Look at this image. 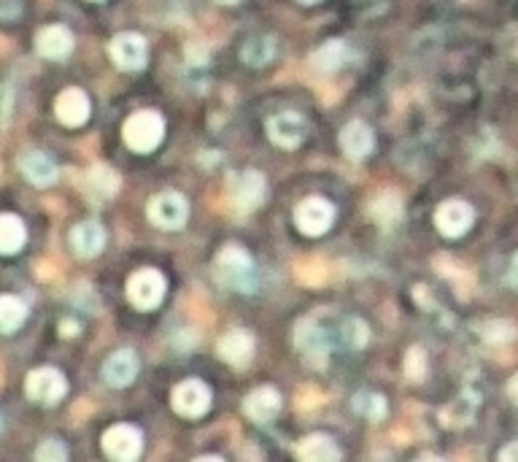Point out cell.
Listing matches in <instances>:
<instances>
[{"label":"cell","instance_id":"8d00e7d4","mask_svg":"<svg viewBox=\"0 0 518 462\" xmlns=\"http://www.w3.org/2000/svg\"><path fill=\"white\" fill-rule=\"evenodd\" d=\"M60 330H63V336H68V338H71V336H76L79 325H76V322H71V320H65V322L60 325Z\"/></svg>","mask_w":518,"mask_h":462},{"label":"cell","instance_id":"1f68e13d","mask_svg":"<svg viewBox=\"0 0 518 462\" xmlns=\"http://www.w3.org/2000/svg\"><path fill=\"white\" fill-rule=\"evenodd\" d=\"M480 336H483L488 344H507V341H513V336H515V325L507 322V320H491V322L480 325Z\"/></svg>","mask_w":518,"mask_h":462},{"label":"cell","instance_id":"603a6c76","mask_svg":"<svg viewBox=\"0 0 518 462\" xmlns=\"http://www.w3.org/2000/svg\"><path fill=\"white\" fill-rule=\"evenodd\" d=\"M294 454L302 459V462H337L343 457V451L337 449V443L329 438V435H308L297 443Z\"/></svg>","mask_w":518,"mask_h":462},{"label":"cell","instance_id":"74e56055","mask_svg":"<svg viewBox=\"0 0 518 462\" xmlns=\"http://www.w3.org/2000/svg\"><path fill=\"white\" fill-rule=\"evenodd\" d=\"M198 459H203V462H222V457H219V454H200Z\"/></svg>","mask_w":518,"mask_h":462},{"label":"cell","instance_id":"e575fe53","mask_svg":"<svg viewBox=\"0 0 518 462\" xmlns=\"http://www.w3.org/2000/svg\"><path fill=\"white\" fill-rule=\"evenodd\" d=\"M187 63H190V65H195V68L206 65V63H208V52H206V47H203V44H190V47H187Z\"/></svg>","mask_w":518,"mask_h":462},{"label":"cell","instance_id":"9c48e42d","mask_svg":"<svg viewBox=\"0 0 518 462\" xmlns=\"http://www.w3.org/2000/svg\"><path fill=\"white\" fill-rule=\"evenodd\" d=\"M472 222H475V211L462 198H448L435 211V227L446 238H462L472 227Z\"/></svg>","mask_w":518,"mask_h":462},{"label":"cell","instance_id":"484cf974","mask_svg":"<svg viewBox=\"0 0 518 462\" xmlns=\"http://www.w3.org/2000/svg\"><path fill=\"white\" fill-rule=\"evenodd\" d=\"M370 217L384 227H395L403 219V198L395 190H386V192L376 195L373 203H370Z\"/></svg>","mask_w":518,"mask_h":462},{"label":"cell","instance_id":"4316f807","mask_svg":"<svg viewBox=\"0 0 518 462\" xmlns=\"http://www.w3.org/2000/svg\"><path fill=\"white\" fill-rule=\"evenodd\" d=\"M28 320V305L17 295H0V333H14Z\"/></svg>","mask_w":518,"mask_h":462},{"label":"cell","instance_id":"ac0fdd59","mask_svg":"<svg viewBox=\"0 0 518 462\" xmlns=\"http://www.w3.org/2000/svg\"><path fill=\"white\" fill-rule=\"evenodd\" d=\"M71 246L76 252V257L81 260H92L103 252L106 246V227L98 219H84L71 230Z\"/></svg>","mask_w":518,"mask_h":462},{"label":"cell","instance_id":"3957f363","mask_svg":"<svg viewBox=\"0 0 518 462\" xmlns=\"http://www.w3.org/2000/svg\"><path fill=\"white\" fill-rule=\"evenodd\" d=\"M122 138L124 143L135 151V154H149L154 151L162 138H165V119L151 111V108H143V111H135L124 127H122Z\"/></svg>","mask_w":518,"mask_h":462},{"label":"cell","instance_id":"6da1fadb","mask_svg":"<svg viewBox=\"0 0 518 462\" xmlns=\"http://www.w3.org/2000/svg\"><path fill=\"white\" fill-rule=\"evenodd\" d=\"M214 276L222 287L233 289V292H254L257 289V265H254V257L238 246V244H227L219 249L217 260H214Z\"/></svg>","mask_w":518,"mask_h":462},{"label":"cell","instance_id":"f35d334b","mask_svg":"<svg viewBox=\"0 0 518 462\" xmlns=\"http://www.w3.org/2000/svg\"><path fill=\"white\" fill-rule=\"evenodd\" d=\"M214 4H219V6H238L241 0H214Z\"/></svg>","mask_w":518,"mask_h":462},{"label":"cell","instance_id":"7a4b0ae2","mask_svg":"<svg viewBox=\"0 0 518 462\" xmlns=\"http://www.w3.org/2000/svg\"><path fill=\"white\" fill-rule=\"evenodd\" d=\"M294 346H297V352H300V357H302V363L308 368L324 371L329 365L332 344H329V333L321 325L318 314H310V317L297 322V328H294Z\"/></svg>","mask_w":518,"mask_h":462},{"label":"cell","instance_id":"ffe728a7","mask_svg":"<svg viewBox=\"0 0 518 462\" xmlns=\"http://www.w3.org/2000/svg\"><path fill=\"white\" fill-rule=\"evenodd\" d=\"M138 368H140V363H138L135 352H130V349L114 352V355L103 363V381H106L108 387L124 389V387H130V384L135 381Z\"/></svg>","mask_w":518,"mask_h":462},{"label":"cell","instance_id":"f546056e","mask_svg":"<svg viewBox=\"0 0 518 462\" xmlns=\"http://www.w3.org/2000/svg\"><path fill=\"white\" fill-rule=\"evenodd\" d=\"M354 411H357L360 416L370 419V422H381V419L386 416V400H384V395H378V392L362 389V392L354 395Z\"/></svg>","mask_w":518,"mask_h":462},{"label":"cell","instance_id":"cb8c5ba5","mask_svg":"<svg viewBox=\"0 0 518 462\" xmlns=\"http://www.w3.org/2000/svg\"><path fill=\"white\" fill-rule=\"evenodd\" d=\"M345 60H349V47L340 38H329L324 41L313 55H310V65L318 71V73H335Z\"/></svg>","mask_w":518,"mask_h":462},{"label":"cell","instance_id":"277c9868","mask_svg":"<svg viewBox=\"0 0 518 462\" xmlns=\"http://www.w3.org/2000/svg\"><path fill=\"white\" fill-rule=\"evenodd\" d=\"M146 214L151 225H157L159 230H182L190 219V203L182 192L165 190L149 201Z\"/></svg>","mask_w":518,"mask_h":462},{"label":"cell","instance_id":"8992f818","mask_svg":"<svg viewBox=\"0 0 518 462\" xmlns=\"http://www.w3.org/2000/svg\"><path fill=\"white\" fill-rule=\"evenodd\" d=\"M265 192H267V184H265V176L259 171L249 168V171H241V174H230L227 195H230V203L238 211H254L257 206H262Z\"/></svg>","mask_w":518,"mask_h":462},{"label":"cell","instance_id":"30bf717a","mask_svg":"<svg viewBox=\"0 0 518 462\" xmlns=\"http://www.w3.org/2000/svg\"><path fill=\"white\" fill-rule=\"evenodd\" d=\"M170 403H173V408H176V414H182L187 419H198L211 408V389L200 379H187L173 389Z\"/></svg>","mask_w":518,"mask_h":462},{"label":"cell","instance_id":"8fae6325","mask_svg":"<svg viewBox=\"0 0 518 462\" xmlns=\"http://www.w3.org/2000/svg\"><path fill=\"white\" fill-rule=\"evenodd\" d=\"M28 398L33 403H44V406H55L65 398L68 392V381L65 376L57 371V368H36L30 376H28Z\"/></svg>","mask_w":518,"mask_h":462},{"label":"cell","instance_id":"60d3db41","mask_svg":"<svg viewBox=\"0 0 518 462\" xmlns=\"http://www.w3.org/2000/svg\"><path fill=\"white\" fill-rule=\"evenodd\" d=\"M0 430H4V416H0Z\"/></svg>","mask_w":518,"mask_h":462},{"label":"cell","instance_id":"2e32d148","mask_svg":"<svg viewBox=\"0 0 518 462\" xmlns=\"http://www.w3.org/2000/svg\"><path fill=\"white\" fill-rule=\"evenodd\" d=\"M254 349H257L254 336L246 333V330H227V333L219 338V344H217L219 357H222L227 365H233V368H246V365L254 360Z\"/></svg>","mask_w":518,"mask_h":462},{"label":"cell","instance_id":"d6986e66","mask_svg":"<svg viewBox=\"0 0 518 462\" xmlns=\"http://www.w3.org/2000/svg\"><path fill=\"white\" fill-rule=\"evenodd\" d=\"M73 33L65 25H49L36 36V52L44 60H65L73 52Z\"/></svg>","mask_w":518,"mask_h":462},{"label":"cell","instance_id":"836d02e7","mask_svg":"<svg viewBox=\"0 0 518 462\" xmlns=\"http://www.w3.org/2000/svg\"><path fill=\"white\" fill-rule=\"evenodd\" d=\"M36 459L38 462H65L68 459V446L60 438H47L36 449Z\"/></svg>","mask_w":518,"mask_h":462},{"label":"cell","instance_id":"f1b7e54d","mask_svg":"<svg viewBox=\"0 0 518 462\" xmlns=\"http://www.w3.org/2000/svg\"><path fill=\"white\" fill-rule=\"evenodd\" d=\"M337 338H340V346L357 352V349H362V346L370 341V330H368V325H365L362 320H357V317H345V320L340 322Z\"/></svg>","mask_w":518,"mask_h":462},{"label":"cell","instance_id":"44dd1931","mask_svg":"<svg viewBox=\"0 0 518 462\" xmlns=\"http://www.w3.org/2000/svg\"><path fill=\"white\" fill-rule=\"evenodd\" d=\"M119 192V174L108 166H92L84 176V195L89 198V203L100 206L106 201H111Z\"/></svg>","mask_w":518,"mask_h":462},{"label":"cell","instance_id":"d590c367","mask_svg":"<svg viewBox=\"0 0 518 462\" xmlns=\"http://www.w3.org/2000/svg\"><path fill=\"white\" fill-rule=\"evenodd\" d=\"M515 454H518V443H515V441H510V443H507V446L497 454V459H499V462H513V459H515Z\"/></svg>","mask_w":518,"mask_h":462},{"label":"cell","instance_id":"9a60e30c","mask_svg":"<svg viewBox=\"0 0 518 462\" xmlns=\"http://www.w3.org/2000/svg\"><path fill=\"white\" fill-rule=\"evenodd\" d=\"M55 114L65 127H81V124H87V119L92 114V103H89L84 90L68 87L60 92V98L55 103Z\"/></svg>","mask_w":518,"mask_h":462},{"label":"cell","instance_id":"5bb4252c","mask_svg":"<svg viewBox=\"0 0 518 462\" xmlns=\"http://www.w3.org/2000/svg\"><path fill=\"white\" fill-rule=\"evenodd\" d=\"M340 149L345 158L352 160H365L368 154L376 149V133L368 122L362 119H352L340 130Z\"/></svg>","mask_w":518,"mask_h":462},{"label":"cell","instance_id":"4dcf8cb0","mask_svg":"<svg viewBox=\"0 0 518 462\" xmlns=\"http://www.w3.org/2000/svg\"><path fill=\"white\" fill-rule=\"evenodd\" d=\"M427 365H429L427 352H424L421 346H411V349H408V355H405V379H408V381H413V384L424 381V376H427Z\"/></svg>","mask_w":518,"mask_h":462},{"label":"cell","instance_id":"52a82bcc","mask_svg":"<svg viewBox=\"0 0 518 462\" xmlns=\"http://www.w3.org/2000/svg\"><path fill=\"white\" fill-rule=\"evenodd\" d=\"M335 222V206L327 198H305L294 209V225L302 235L318 238L324 235Z\"/></svg>","mask_w":518,"mask_h":462},{"label":"cell","instance_id":"ab89813d","mask_svg":"<svg viewBox=\"0 0 518 462\" xmlns=\"http://www.w3.org/2000/svg\"><path fill=\"white\" fill-rule=\"evenodd\" d=\"M297 4H305V6H310V4H318V0H297Z\"/></svg>","mask_w":518,"mask_h":462},{"label":"cell","instance_id":"83f0119b","mask_svg":"<svg viewBox=\"0 0 518 462\" xmlns=\"http://www.w3.org/2000/svg\"><path fill=\"white\" fill-rule=\"evenodd\" d=\"M241 57H243V63L251 65V68L267 65V63L276 57V38H273V36H251V38L243 44Z\"/></svg>","mask_w":518,"mask_h":462},{"label":"cell","instance_id":"e0dca14e","mask_svg":"<svg viewBox=\"0 0 518 462\" xmlns=\"http://www.w3.org/2000/svg\"><path fill=\"white\" fill-rule=\"evenodd\" d=\"M20 171L25 174V179L36 187H52L60 176V168L57 163L49 158V154L38 151V149H30L20 158Z\"/></svg>","mask_w":518,"mask_h":462},{"label":"cell","instance_id":"ba28073f","mask_svg":"<svg viewBox=\"0 0 518 462\" xmlns=\"http://www.w3.org/2000/svg\"><path fill=\"white\" fill-rule=\"evenodd\" d=\"M103 451L116 462H132L143 451V435L135 424H114L103 432Z\"/></svg>","mask_w":518,"mask_h":462},{"label":"cell","instance_id":"d4e9b609","mask_svg":"<svg viewBox=\"0 0 518 462\" xmlns=\"http://www.w3.org/2000/svg\"><path fill=\"white\" fill-rule=\"evenodd\" d=\"M28 241V227L17 214H0V254H17Z\"/></svg>","mask_w":518,"mask_h":462},{"label":"cell","instance_id":"4fadbf2b","mask_svg":"<svg viewBox=\"0 0 518 462\" xmlns=\"http://www.w3.org/2000/svg\"><path fill=\"white\" fill-rule=\"evenodd\" d=\"M111 60L122 68V71H140L146 68V60H149V47L143 41V36L138 33H119L111 47Z\"/></svg>","mask_w":518,"mask_h":462},{"label":"cell","instance_id":"d6a6232c","mask_svg":"<svg viewBox=\"0 0 518 462\" xmlns=\"http://www.w3.org/2000/svg\"><path fill=\"white\" fill-rule=\"evenodd\" d=\"M475 406H478V395L472 398V395H462L443 416H454V419H448L446 424H454V427H462V424H467L470 419H472V411H475Z\"/></svg>","mask_w":518,"mask_h":462},{"label":"cell","instance_id":"b9f144b4","mask_svg":"<svg viewBox=\"0 0 518 462\" xmlns=\"http://www.w3.org/2000/svg\"><path fill=\"white\" fill-rule=\"evenodd\" d=\"M95 4H100V0H95Z\"/></svg>","mask_w":518,"mask_h":462},{"label":"cell","instance_id":"7c38bea8","mask_svg":"<svg viewBox=\"0 0 518 462\" xmlns=\"http://www.w3.org/2000/svg\"><path fill=\"white\" fill-rule=\"evenodd\" d=\"M308 133V122L297 111H281L267 119V135L281 149H297Z\"/></svg>","mask_w":518,"mask_h":462},{"label":"cell","instance_id":"5b68a950","mask_svg":"<svg viewBox=\"0 0 518 462\" xmlns=\"http://www.w3.org/2000/svg\"><path fill=\"white\" fill-rule=\"evenodd\" d=\"M167 281L157 268H140L127 281V300L138 308V312H151L165 297Z\"/></svg>","mask_w":518,"mask_h":462},{"label":"cell","instance_id":"7402d4cb","mask_svg":"<svg viewBox=\"0 0 518 462\" xmlns=\"http://www.w3.org/2000/svg\"><path fill=\"white\" fill-rule=\"evenodd\" d=\"M243 411L249 414V419H254L257 424H267L281 414V395L276 387H257L249 392Z\"/></svg>","mask_w":518,"mask_h":462}]
</instances>
